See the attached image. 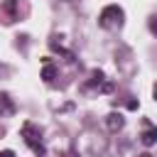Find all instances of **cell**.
Returning <instances> with one entry per match:
<instances>
[{
  "mask_svg": "<svg viewBox=\"0 0 157 157\" xmlns=\"http://www.w3.org/2000/svg\"><path fill=\"white\" fill-rule=\"evenodd\" d=\"M20 135L25 137V145H27V147H29L37 157H44V155H47V147H44V140H42V128H39V125H34L32 120H27V123H22Z\"/></svg>",
  "mask_w": 157,
  "mask_h": 157,
  "instance_id": "6da1fadb",
  "label": "cell"
},
{
  "mask_svg": "<svg viewBox=\"0 0 157 157\" xmlns=\"http://www.w3.org/2000/svg\"><path fill=\"white\" fill-rule=\"evenodd\" d=\"M98 25H101L103 29H118V27L123 25V7H120V5H108V7H103L101 15H98Z\"/></svg>",
  "mask_w": 157,
  "mask_h": 157,
  "instance_id": "7a4b0ae2",
  "label": "cell"
},
{
  "mask_svg": "<svg viewBox=\"0 0 157 157\" xmlns=\"http://www.w3.org/2000/svg\"><path fill=\"white\" fill-rule=\"evenodd\" d=\"M113 88V83L105 78V74L103 71H98V69H93L91 71V76H88V81L83 83V91L86 93H108Z\"/></svg>",
  "mask_w": 157,
  "mask_h": 157,
  "instance_id": "3957f363",
  "label": "cell"
},
{
  "mask_svg": "<svg viewBox=\"0 0 157 157\" xmlns=\"http://www.w3.org/2000/svg\"><path fill=\"white\" fill-rule=\"evenodd\" d=\"M0 20H2L5 25L20 20V0H5V2L0 5Z\"/></svg>",
  "mask_w": 157,
  "mask_h": 157,
  "instance_id": "277c9868",
  "label": "cell"
},
{
  "mask_svg": "<svg viewBox=\"0 0 157 157\" xmlns=\"http://www.w3.org/2000/svg\"><path fill=\"white\" fill-rule=\"evenodd\" d=\"M140 142L145 147L155 145L157 142V125H152L150 120H142V132H140Z\"/></svg>",
  "mask_w": 157,
  "mask_h": 157,
  "instance_id": "5b68a950",
  "label": "cell"
},
{
  "mask_svg": "<svg viewBox=\"0 0 157 157\" xmlns=\"http://www.w3.org/2000/svg\"><path fill=\"white\" fill-rule=\"evenodd\" d=\"M15 110H17L15 101H12L7 93H0V118H5V115H12Z\"/></svg>",
  "mask_w": 157,
  "mask_h": 157,
  "instance_id": "8992f818",
  "label": "cell"
},
{
  "mask_svg": "<svg viewBox=\"0 0 157 157\" xmlns=\"http://www.w3.org/2000/svg\"><path fill=\"white\" fill-rule=\"evenodd\" d=\"M42 78H44L47 83H54V78H56V66H54L49 59L42 61Z\"/></svg>",
  "mask_w": 157,
  "mask_h": 157,
  "instance_id": "52a82bcc",
  "label": "cell"
},
{
  "mask_svg": "<svg viewBox=\"0 0 157 157\" xmlns=\"http://www.w3.org/2000/svg\"><path fill=\"white\" fill-rule=\"evenodd\" d=\"M105 125L115 132V130H120L123 125H125V118L120 115V113H108V118H105Z\"/></svg>",
  "mask_w": 157,
  "mask_h": 157,
  "instance_id": "ba28073f",
  "label": "cell"
},
{
  "mask_svg": "<svg viewBox=\"0 0 157 157\" xmlns=\"http://www.w3.org/2000/svg\"><path fill=\"white\" fill-rule=\"evenodd\" d=\"M150 32H152V34H157V15H152V17H150Z\"/></svg>",
  "mask_w": 157,
  "mask_h": 157,
  "instance_id": "9c48e42d",
  "label": "cell"
},
{
  "mask_svg": "<svg viewBox=\"0 0 157 157\" xmlns=\"http://www.w3.org/2000/svg\"><path fill=\"white\" fill-rule=\"evenodd\" d=\"M0 157H17V155H15L12 150H2V152H0Z\"/></svg>",
  "mask_w": 157,
  "mask_h": 157,
  "instance_id": "30bf717a",
  "label": "cell"
},
{
  "mask_svg": "<svg viewBox=\"0 0 157 157\" xmlns=\"http://www.w3.org/2000/svg\"><path fill=\"white\" fill-rule=\"evenodd\" d=\"M152 93H155V101H157V83H155V88H152Z\"/></svg>",
  "mask_w": 157,
  "mask_h": 157,
  "instance_id": "8fae6325",
  "label": "cell"
},
{
  "mask_svg": "<svg viewBox=\"0 0 157 157\" xmlns=\"http://www.w3.org/2000/svg\"><path fill=\"white\" fill-rule=\"evenodd\" d=\"M66 157H78V155H76V152H69V155H66Z\"/></svg>",
  "mask_w": 157,
  "mask_h": 157,
  "instance_id": "7c38bea8",
  "label": "cell"
},
{
  "mask_svg": "<svg viewBox=\"0 0 157 157\" xmlns=\"http://www.w3.org/2000/svg\"><path fill=\"white\" fill-rule=\"evenodd\" d=\"M137 157H152V155H147V152H145V155H137Z\"/></svg>",
  "mask_w": 157,
  "mask_h": 157,
  "instance_id": "4fadbf2b",
  "label": "cell"
}]
</instances>
